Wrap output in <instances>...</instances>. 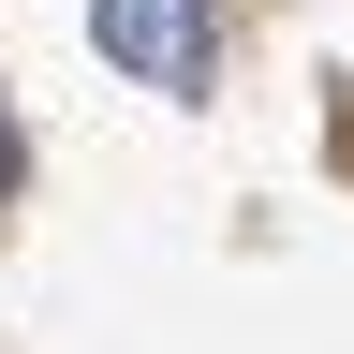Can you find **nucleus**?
I'll use <instances>...</instances> for the list:
<instances>
[{"instance_id": "nucleus-1", "label": "nucleus", "mask_w": 354, "mask_h": 354, "mask_svg": "<svg viewBox=\"0 0 354 354\" xmlns=\"http://www.w3.org/2000/svg\"><path fill=\"white\" fill-rule=\"evenodd\" d=\"M88 44H104L133 88H177V104H192L207 59H221V15L207 0H88Z\"/></svg>"}, {"instance_id": "nucleus-2", "label": "nucleus", "mask_w": 354, "mask_h": 354, "mask_svg": "<svg viewBox=\"0 0 354 354\" xmlns=\"http://www.w3.org/2000/svg\"><path fill=\"white\" fill-rule=\"evenodd\" d=\"M15 162H30V148H15V104H0V207H15Z\"/></svg>"}]
</instances>
